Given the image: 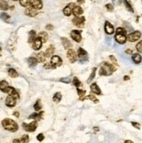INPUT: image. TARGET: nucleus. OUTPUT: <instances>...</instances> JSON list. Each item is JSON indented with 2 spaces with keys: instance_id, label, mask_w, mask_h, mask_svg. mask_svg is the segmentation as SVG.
I'll list each match as a JSON object with an SVG mask.
<instances>
[{
  "instance_id": "1",
  "label": "nucleus",
  "mask_w": 142,
  "mask_h": 143,
  "mask_svg": "<svg viewBox=\"0 0 142 143\" xmlns=\"http://www.w3.org/2000/svg\"><path fill=\"white\" fill-rule=\"evenodd\" d=\"M116 71L114 65L110 64L108 62H104L99 70V75L101 76H110Z\"/></svg>"
},
{
  "instance_id": "2",
  "label": "nucleus",
  "mask_w": 142,
  "mask_h": 143,
  "mask_svg": "<svg viewBox=\"0 0 142 143\" xmlns=\"http://www.w3.org/2000/svg\"><path fill=\"white\" fill-rule=\"evenodd\" d=\"M2 126L5 130L7 131H10V132H16L19 129V125L15 121L11 119H9V118H6V119H4L2 121Z\"/></svg>"
},
{
  "instance_id": "3",
  "label": "nucleus",
  "mask_w": 142,
  "mask_h": 143,
  "mask_svg": "<svg viewBox=\"0 0 142 143\" xmlns=\"http://www.w3.org/2000/svg\"><path fill=\"white\" fill-rule=\"evenodd\" d=\"M19 99V92L15 89L12 90V92L6 97L5 100V105L9 107H14L16 106L17 100Z\"/></svg>"
},
{
  "instance_id": "4",
  "label": "nucleus",
  "mask_w": 142,
  "mask_h": 143,
  "mask_svg": "<svg viewBox=\"0 0 142 143\" xmlns=\"http://www.w3.org/2000/svg\"><path fill=\"white\" fill-rule=\"evenodd\" d=\"M115 40L116 42L123 45L127 40V36H126V31L122 27H118L116 29V34H115Z\"/></svg>"
},
{
  "instance_id": "5",
  "label": "nucleus",
  "mask_w": 142,
  "mask_h": 143,
  "mask_svg": "<svg viewBox=\"0 0 142 143\" xmlns=\"http://www.w3.org/2000/svg\"><path fill=\"white\" fill-rule=\"evenodd\" d=\"M22 127L26 132H34L36 131L38 127V121H33L31 123H23Z\"/></svg>"
},
{
  "instance_id": "6",
  "label": "nucleus",
  "mask_w": 142,
  "mask_h": 143,
  "mask_svg": "<svg viewBox=\"0 0 142 143\" xmlns=\"http://www.w3.org/2000/svg\"><path fill=\"white\" fill-rule=\"evenodd\" d=\"M13 89H14V87H10L8 82L5 81V80H2V81H0V90H1L3 93H5L10 94Z\"/></svg>"
},
{
  "instance_id": "7",
  "label": "nucleus",
  "mask_w": 142,
  "mask_h": 143,
  "mask_svg": "<svg viewBox=\"0 0 142 143\" xmlns=\"http://www.w3.org/2000/svg\"><path fill=\"white\" fill-rule=\"evenodd\" d=\"M141 38V32L139 31H134L127 36V40L129 42H135Z\"/></svg>"
},
{
  "instance_id": "8",
  "label": "nucleus",
  "mask_w": 142,
  "mask_h": 143,
  "mask_svg": "<svg viewBox=\"0 0 142 143\" xmlns=\"http://www.w3.org/2000/svg\"><path fill=\"white\" fill-rule=\"evenodd\" d=\"M62 63H63V62H62V59L59 56L54 55L51 58V65L53 69H55L56 67L58 66H60Z\"/></svg>"
},
{
  "instance_id": "9",
  "label": "nucleus",
  "mask_w": 142,
  "mask_h": 143,
  "mask_svg": "<svg viewBox=\"0 0 142 143\" xmlns=\"http://www.w3.org/2000/svg\"><path fill=\"white\" fill-rule=\"evenodd\" d=\"M85 21H86V19H85V17H83V16L74 17V19H73V23L76 25L77 27H79V28L84 27Z\"/></svg>"
},
{
  "instance_id": "10",
  "label": "nucleus",
  "mask_w": 142,
  "mask_h": 143,
  "mask_svg": "<svg viewBox=\"0 0 142 143\" xmlns=\"http://www.w3.org/2000/svg\"><path fill=\"white\" fill-rule=\"evenodd\" d=\"M78 57H79V59H80L81 62L88 60V53H87V52L86 50H84L83 48H79Z\"/></svg>"
},
{
  "instance_id": "11",
  "label": "nucleus",
  "mask_w": 142,
  "mask_h": 143,
  "mask_svg": "<svg viewBox=\"0 0 142 143\" xmlns=\"http://www.w3.org/2000/svg\"><path fill=\"white\" fill-rule=\"evenodd\" d=\"M30 6L39 11L43 8V2L42 0H30Z\"/></svg>"
},
{
  "instance_id": "12",
  "label": "nucleus",
  "mask_w": 142,
  "mask_h": 143,
  "mask_svg": "<svg viewBox=\"0 0 142 143\" xmlns=\"http://www.w3.org/2000/svg\"><path fill=\"white\" fill-rule=\"evenodd\" d=\"M71 37L72 38L76 41V42H81V39H82V37H81V32L80 31H78V30H73L71 32Z\"/></svg>"
},
{
  "instance_id": "13",
  "label": "nucleus",
  "mask_w": 142,
  "mask_h": 143,
  "mask_svg": "<svg viewBox=\"0 0 142 143\" xmlns=\"http://www.w3.org/2000/svg\"><path fill=\"white\" fill-rule=\"evenodd\" d=\"M66 56H67V58H68L69 61L71 62V63H74V62H76L77 54H76L75 52H74V50H73V49H68V50H67Z\"/></svg>"
},
{
  "instance_id": "14",
  "label": "nucleus",
  "mask_w": 142,
  "mask_h": 143,
  "mask_svg": "<svg viewBox=\"0 0 142 143\" xmlns=\"http://www.w3.org/2000/svg\"><path fill=\"white\" fill-rule=\"evenodd\" d=\"M75 6L76 5L74 4V3H71V4H69L67 6L64 7V8L63 9V13H64V16H67V17L71 16V14L73 13V10Z\"/></svg>"
},
{
  "instance_id": "15",
  "label": "nucleus",
  "mask_w": 142,
  "mask_h": 143,
  "mask_svg": "<svg viewBox=\"0 0 142 143\" xmlns=\"http://www.w3.org/2000/svg\"><path fill=\"white\" fill-rule=\"evenodd\" d=\"M38 13V10L32 8V6H28L27 8L25 9V15H27L28 17H32V18L37 16Z\"/></svg>"
},
{
  "instance_id": "16",
  "label": "nucleus",
  "mask_w": 142,
  "mask_h": 143,
  "mask_svg": "<svg viewBox=\"0 0 142 143\" xmlns=\"http://www.w3.org/2000/svg\"><path fill=\"white\" fill-rule=\"evenodd\" d=\"M105 32L106 34L108 35H112L114 33L115 30H114V27H113V25L109 23L108 21H105Z\"/></svg>"
},
{
  "instance_id": "17",
  "label": "nucleus",
  "mask_w": 142,
  "mask_h": 143,
  "mask_svg": "<svg viewBox=\"0 0 142 143\" xmlns=\"http://www.w3.org/2000/svg\"><path fill=\"white\" fill-rule=\"evenodd\" d=\"M42 45H43L42 40H41L38 37H37L36 39L34 40V42L32 43V48L34 49L35 51H38V50H40L41 47H42Z\"/></svg>"
},
{
  "instance_id": "18",
  "label": "nucleus",
  "mask_w": 142,
  "mask_h": 143,
  "mask_svg": "<svg viewBox=\"0 0 142 143\" xmlns=\"http://www.w3.org/2000/svg\"><path fill=\"white\" fill-rule=\"evenodd\" d=\"M90 88H91L92 93H93L94 94H97V95L102 94L101 90H100V88H99V85H98L97 83H92V84L90 85Z\"/></svg>"
},
{
  "instance_id": "19",
  "label": "nucleus",
  "mask_w": 142,
  "mask_h": 143,
  "mask_svg": "<svg viewBox=\"0 0 142 143\" xmlns=\"http://www.w3.org/2000/svg\"><path fill=\"white\" fill-rule=\"evenodd\" d=\"M45 113V112H39V113H32L28 117L29 119H35V121H41L43 119V115Z\"/></svg>"
},
{
  "instance_id": "20",
  "label": "nucleus",
  "mask_w": 142,
  "mask_h": 143,
  "mask_svg": "<svg viewBox=\"0 0 142 143\" xmlns=\"http://www.w3.org/2000/svg\"><path fill=\"white\" fill-rule=\"evenodd\" d=\"M61 42H62V45H63L64 46V49H66V50H68V49H70L72 47V44L71 42L69 41V39H67L66 38H64V37H62L61 38Z\"/></svg>"
},
{
  "instance_id": "21",
  "label": "nucleus",
  "mask_w": 142,
  "mask_h": 143,
  "mask_svg": "<svg viewBox=\"0 0 142 143\" xmlns=\"http://www.w3.org/2000/svg\"><path fill=\"white\" fill-rule=\"evenodd\" d=\"M83 9L81 8L80 6H75L73 8V14L74 15L75 17H79V16H81L82 14H83Z\"/></svg>"
},
{
  "instance_id": "22",
  "label": "nucleus",
  "mask_w": 142,
  "mask_h": 143,
  "mask_svg": "<svg viewBox=\"0 0 142 143\" xmlns=\"http://www.w3.org/2000/svg\"><path fill=\"white\" fill-rule=\"evenodd\" d=\"M132 59H133V63L135 64H140L142 61V57L139 53H133V56H132Z\"/></svg>"
},
{
  "instance_id": "23",
  "label": "nucleus",
  "mask_w": 142,
  "mask_h": 143,
  "mask_svg": "<svg viewBox=\"0 0 142 143\" xmlns=\"http://www.w3.org/2000/svg\"><path fill=\"white\" fill-rule=\"evenodd\" d=\"M54 52H55V48H54V46L52 45H51L45 52L46 58H50V57H52Z\"/></svg>"
},
{
  "instance_id": "24",
  "label": "nucleus",
  "mask_w": 142,
  "mask_h": 143,
  "mask_svg": "<svg viewBox=\"0 0 142 143\" xmlns=\"http://www.w3.org/2000/svg\"><path fill=\"white\" fill-rule=\"evenodd\" d=\"M37 38V35H36V32L35 31L32 30L31 32H29V37H28V43H33L34 40Z\"/></svg>"
},
{
  "instance_id": "25",
  "label": "nucleus",
  "mask_w": 142,
  "mask_h": 143,
  "mask_svg": "<svg viewBox=\"0 0 142 143\" xmlns=\"http://www.w3.org/2000/svg\"><path fill=\"white\" fill-rule=\"evenodd\" d=\"M38 37L41 40H42L43 43H45L46 41H47V39H48V34L45 32H39V33H38Z\"/></svg>"
},
{
  "instance_id": "26",
  "label": "nucleus",
  "mask_w": 142,
  "mask_h": 143,
  "mask_svg": "<svg viewBox=\"0 0 142 143\" xmlns=\"http://www.w3.org/2000/svg\"><path fill=\"white\" fill-rule=\"evenodd\" d=\"M8 9H9V4L5 0H0V10L7 11Z\"/></svg>"
},
{
  "instance_id": "27",
  "label": "nucleus",
  "mask_w": 142,
  "mask_h": 143,
  "mask_svg": "<svg viewBox=\"0 0 142 143\" xmlns=\"http://www.w3.org/2000/svg\"><path fill=\"white\" fill-rule=\"evenodd\" d=\"M37 59L38 60V62H41V63H44L46 59V56H45V53L41 52L37 55Z\"/></svg>"
},
{
  "instance_id": "28",
  "label": "nucleus",
  "mask_w": 142,
  "mask_h": 143,
  "mask_svg": "<svg viewBox=\"0 0 142 143\" xmlns=\"http://www.w3.org/2000/svg\"><path fill=\"white\" fill-rule=\"evenodd\" d=\"M38 63V60L37 58H33V57H31V58L28 59V64L30 65V66H36Z\"/></svg>"
},
{
  "instance_id": "29",
  "label": "nucleus",
  "mask_w": 142,
  "mask_h": 143,
  "mask_svg": "<svg viewBox=\"0 0 142 143\" xmlns=\"http://www.w3.org/2000/svg\"><path fill=\"white\" fill-rule=\"evenodd\" d=\"M77 92H78V94L79 96V100H86V97H85V95H86V91L79 89V88L78 87V88H77Z\"/></svg>"
},
{
  "instance_id": "30",
  "label": "nucleus",
  "mask_w": 142,
  "mask_h": 143,
  "mask_svg": "<svg viewBox=\"0 0 142 143\" xmlns=\"http://www.w3.org/2000/svg\"><path fill=\"white\" fill-rule=\"evenodd\" d=\"M8 73L10 75V77L13 78V79L19 77V73H17V72L15 69H13V68H10L9 71H8Z\"/></svg>"
},
{
  "instance_id": "31",
  "label": "nucleus",
  "mask_w": 142,
  "mask_h": 143,
  "mask_svg": "<svg viewBox=\"0 0 142 143\" xmlns=\"http://www.w3.org/2000/svg\"><path fill=\"white\" fill-rule=\"evenodd\" d=\"M123 2H124V4H125V6H126V9H127V11L131 12H134V10L133 8V6H132V4H130V2L127 1V0H123Z\"/></svg>"
},
{
  "instance_id": "32",
  "label": "nucleus",
  "mask_w": 142,
  "mask_h": 143,
  "mask_svg": "<svg viewBox=\"0 0 142 143\" xmlns=\"http://www.w3.org/2000/svg\"><path fill=\"white\" fill-rule=\"evenodd\" d=\"M96 71H97V68L96 67H94V68H92V73L90 74V76L88 78V79H87V83H90L91 81L93 80V79L95 78V75H96Z\"/></svg>"
},
{
  "instance_id": "33",
  "label": "nucleus",
  "mask_w": 142,
  "mask_h": 143,
  "mask_svg": "<svg viewBox=\"0 0 142 143\" xmlns=\"http://www.w3.org/2000/svg\"><path fill=\"white\" fill-rule=\"evenodd\" d=\"M61 99H62V94L59 92L58 93H56L55 94L53 95V98H52V100L54 102H56V103H58L59 101L61 100Z\"/></svg>"
},
{
  "instance_id": "34",
  "label": "nucleus",
  "mask_w": 142,
  "mask_h": 143,
  "mask_svg": "<svg viewBox=\"0 0 142 143\" xmlns=\"http://www.w3.org/2000/svg\"><path fill=\"white\" fill-rule=\"evenodd\" d=\"M41 108H42V104H41V100H38L36 101V103L34 104V110L35 111H39L41 110Z\"/></svg>"
},
{
  "instance_id": "35",
  "label": "nucleus",
  "mask_w": 142,
  "mask_h": 143,
  "mask_svg": "<svg viewBox=\"0 0 142 143\" xmlns=\"http://www.w3.org/2000/svg\"><path fill=\"white\" fill-rule=\"evenodd\" d=\"M73 85H74V87H76L77 88L79 87L80 85L82 87V83H81L80 81H79V79L77 77H74L73 79Z\"/></svg>"
},
{
  "instance_id": "36",
  "label": "nucleus",
  "mask_w": 142,
  "mask_h": 143,
  "mask_svg": "<svg viewBox=\"0 0 142 143\" xmlns=\"http://www.w3.org/2000/svg\"><path fill=\"white\" fill-rule=\"evenodd\" d=\"M86 100H91L92 102H94V103H99V100L95 97V95L94 94H90L88 96H86Z\"/></svg>"
},
{
  "instance_id": "37",
  "label": "nucleus",
  "mask_w": 142,
  "mask_h": 143,
  "mask_svg": "<svg viewBox=\"0 0 142 143\" xmlns=\"http://www.w3.org/2000/svg\"><path fill=\"white\" fill-rule=\"evenodd\" d=\"M0 19H2L4 21H5V22H8V20L10 19V16L7 13L1 12V13H0Z\"/></svg>"
},
{
  "instance_id": "38",
  "label": "nucleus",
  "mask_w": 142,
  "mask_h": 143,
  "mask_svg": "<svg viewBox=\"0 0 142 143\" xmlns=\"http://www.w3.org/2000/svg\"><path fill=\"white\" fill-rule=\"evenodd\" d=\"M19 3L23 7L30 6V0H19Z\"/></svg>"
},
{
  "instance_id": "39",
  "label": "nucleus",
  "mask_w": 142,
  "mask_h": 143,
  "mask_svg": "<svg viewBox=\"0 0 142 143\" xmlns=\"http://www.w3.org/2000/svg\"><path fill=\"white\" fill-rule=\"evenodd\" d=\"M29 142V136L27 134L23 135L22 138L20 139V143H28Z\"/></svg>"
},
{
  "instance_id": "40",
  "label": "nucleus",
  "mask_w": 142,
  "mask_h": 143,
  "mask_svg": "<svg viewBox=\"0 0 142 143\" xmlns=\"http://www.w3.org/2000/svg\"><path fill=\"white\" fill-rule=\"evenodd\" d=\"M136 49H137V51L139 52V53H142V40L139 41V42L136 45Z\"/></svg>"
},
{
  "instance_id": "41",
  "label": "nucleus",
  "mask_w": 142,
  "mask_h": 143,
  "mask_svg": "<svg viewBox=\"0 0 142 143\" xmlns=\"http://www.w3.org/2000/svg\"><path fill=\"white\" fill-rule=\"evenodd\" d=\"M105 8L107 9L108 12H113V9H114V7H113L112 4H105Z\"/></svg>"
},
{
  "instance_id": "42",
  "label": "nucleus",
  "mask_w": 142,
  "mask_h": 143,
  "mask_svg": "<svg viewBox=\"0 0 142 143\" xmlns=\"http://www.w3.org/2000/svg\"><path fill=\"white\" fill-rule=\"evenodd\" d=\"M60 81L63 82V83H66V84H68V83L71 82V79H70L69 77H67V78H62V79H60Z\"/></svg>"
},
{
  "instance_id": "43",
  "label": "nucleus",
  "mask_w": 142,
  "mask_h": 143,
  "mask_svg": "<svg viewBox=\"0 0 142 143\" xmlns=\"http://www.w3.org/2000/svg\"><path fill=\"white\" fill-rule=\"evenodd\" d=\"M44 139H45V136H44V134H38V136H37V140H38V141H43Z\"/></svg>"
},
{
  "instance_id": "44",
  "label": "nucleus",
  "mask_w": 142,
  "mask_h": 143,
  "mask_svg": "<svg viewBox=\"0 0 142 143\" xmlns=\"http://www.w3.org/2000/svg\"><path fill=\"white\" fill-rule=\"evenodd\" d=\"M132 125L135 127L137 129H140V124L138 123V122H132Z\"/></svg>"
},
{
  "instance_id": "45",
  "label": "nucleus",
  "mask_w": 142,
  "mask_h": 143,
  "mask_svg": "<svg viewBox=\"0 0 142 143\" xmlns=\"http://www.w3.org/2000/svg\"><path fill=\"white\" fill-rule=\"evenodd\" d=\"M45 29L48 30V31H52L53 30V25H51V24H49V25H47L45 26Z\"/></svg>"
},
{
  "instance_id": "46",
  "label": "nucleus",
  "mask_w": 142,
  "mask_h": 143,
  "mask_svg": "<svg viewBox=\"0 0 142 143\" xmlns=\"http://www.w3.org/2000/svg\"><path fill=\"white\" fill-rule=\"evenodd\" d=\"M113 3L116 4V5H120V4H121V0H112Z\"/></svg>"
},
{
  "instance_id": "47",
  "label": "nucleus",
  "mask_w": 142,
  "mask_h": 143,
  "mask_svg": "<svg viewBox=\"0 0 142 143\" xmlns=\"http://www.w3.org/2000/svg\"><path fill=\"white\" fill-rule=\"evenodd\" d=\"M44 67H45V69H50V68H52V66H51V63H46V64H45V66H44Z\"/></svg>"
},
{
  "instance_id": "48",
  "label": "nucleus",
  "mask_w": 142,
  "mask_h": 143,
  "mask_svg": "<svg viewBox=\"0 0 142 143\" xmlns=\"http://www.w3.org/2000/svg\"><path fill=\"white\" fill-rule=\"evenodd\" d=\"M109 58H110L111 60H112V61L113 62V63H114V64H117V59H115V57H114V56H112V55H111V56L109 57Z\"/></svg>"
},
{
  "instance_id": "49",
  "label": "nucleus",
  "mask_w": 142,
  "mask_h": 143,
  "mask_svg": "<svg viewBox=\"0 0 142 143\" xmlns=\"http://www.w3.org/2000/svg\"><path fill=\"white\" fill-rule=\"evenodd\" d=\"M126 53H127V54H133V51H132L131 49H127V50L126 51Z\"/></svg>"
},
{
  "instance_id": "50",
  "label": "nucleus",
  "mask_w": 142,
  "mask_h": 143,
  "mask_svg": "<svg viewBox=\"0 0 142 143\" xmlns=\"http://www.w3.org/2000/svg\"><path fill=\"white\" fill-rule=\"evenodd\" d=\"M13 115H14L15 117H17V118H19V112H14V113H13Z\"/></svg>"
},
{
  "instance_id": "51",
  "label": "nucleus",
  "mask_w": 142,
  "mask_h": 143,
  "mask_svg": "<svg viewBox=\"0 0 142 143\" xmlns=\"http://www.w3.org/2000/svg\"><path fill=\"white\" fill-rule=\"evenodd\" d=\"M13 143H20V140L19 139H14Z\"/></svg>"
},
{
  "instance_id": "52",
  "label": "nucleus",
  "mask_w": 142,
  "mask_h": 143,
  "mask_svg": "<svg viewBox=\"0 0 142 143\" xmlns=\"http://www.w3.org/2000/svg\"><path fill=\"white\" fill-rule=\"evenodd\" d=\"M124 143H134V142L132 141V140H125V142Z\"/></svg>"
},
{
  "instance_id": "53",
  "label": "nucleus",
  "mask_w": 142,
  "mask_h": 143,
  "mask_svg": "<svg viewBox=\"0 0 142 143\" xmlns=\"http://www.w3.org/2000/svg\"><path fill=\"white\" fill-rule=\"evenodd\" d=\"M85 0H77V2H78L79 4H83Z\"/></svg>"
},
{
  "instance_id": "54",
  "label": "nucleus",
  "mask_w": 142,
  "mask_h": 143,
  "mask_svg": "<svg viewBox=\"0 0 142 143\" xmlns=\"http://www.w3.org/2000/svg\"><path fill=\"white\" fill-rule=\"evenodd\" d=\"M129 79H130V77H129V76H125V77H124V80H128Z\"/></svg>"
},
{
  "instance_id": "55",
  "label": "nucleus",
  "mask_w": 142,
  "mask_h": 143,
  "mask_svg": "<svg viewBox=\"0 0 142 143\" xmlns=\"http://www.w3.org/2000/svg\"><path fill=\"white\" fill-rule=\"evenodd\" d=\"M1 52H2V48L0 47V56H1Z\"/></svg>"
},
{
  "instance_id": "56",
  "label": "nucleus",
  "mask_w": 142,
  "mask_h": 143,
  "mask_svg": "<svg viewBox=\"0 0 142 143\" xmlns=\"http://www.w3.org/2000/svg\"><path fill=\"white\" fill-rule=\"evenodd\" d=\"M13 1H17V0H13Z\"/></svg>"
}]
</instances>
